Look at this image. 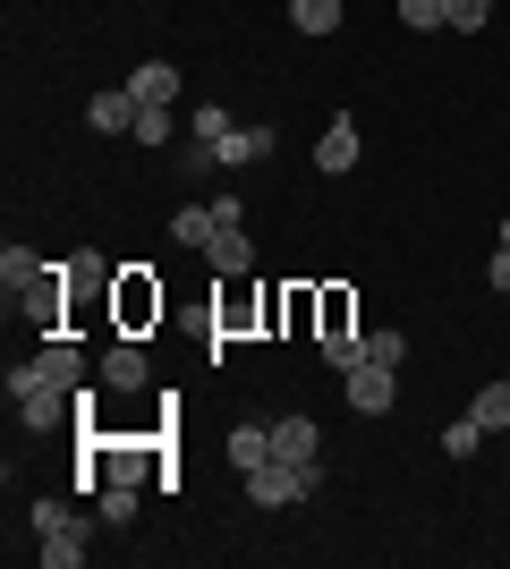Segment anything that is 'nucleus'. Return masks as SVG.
Masks as SVG:
<instances>
[{"instance_id":"5","label":"nucleus","mask_w":510,"mask_h":569,"mask_svg":"<svg viewBox=\"0 0 510 569\" xmlns=\"http://www.w3.org/2000/svg\"><path fill=\"white\" fill-rule=\"evenodd\" d=\"M204 263H213L221 281H247V272H256V238H247V221H221L213 247H204Z\"/></svg>"},{"instance_id":"26","label":"nucleus","mask_w":510,"mask_h":569,"mask_svg":"<svg viewBox=\"0 0 510 569\" xmlns=\"http://www.w3.org/2000/svg\"><path fill=\"white\" fill-rule=\"evenodd\" d=\"M486 18H493V0H451V26H460V34H477Z\"/></svg>"},{"instance_id":"11","label":"nucleus","mask_w":510,"mask_h":569,"mask_svg":"<svg viewBox=\"0 0 510 569\" xmlns=\"http://www.w3.org/2000/svg\"><path fill=\"white\" fill-rule=\"evenodd\" d=\"M128 94L137 102H179V69H170V60H146V69H128Z\"/></svg>"},{"instance_id":"20","label":"nucleus","mask_w":510,"mask_h":569,"mask_svg":"<svg viewBox=\"0 0 510 569\" xmlns=\"http://www.w3.org/2000/svg\"><path fill=\"white\" fill-rule=\"evenodd\" d=\"M400 26H409V34H442V26H451V0H400Z\"/></svg>"},{"instance_id":"14","label":"nucleus","mask_w":510,"mask_h":569,"mask_svg":"<svg viewBox=\"0 0 510 569\" xmlns=\"http://www.w3.org/2000/svg\"><path fill=\"white\" fill-rule=\"evenodd\" d=\"M213 230H221L213 204H179V213H170V238H179V247H213Z\"/></svg>"},{"instance_id":"3","label":"nucleus","mask_w":510,"mask_h":569,"mask_svg":"<svg viewBox=\"0 0 510 569\" xmlns=\"http://www.w3.org/2000/svg\"><path fill=\"white\" fill-rule=\"evenodd\" d=\"M34 536H43V561L51 569H77V561H86V519H77L69 501H34Z\"/></svg>"},{"instance_id":"9","label":"nucleus","mask_w":510,"mask_h":569,"mask_svg":"<svg viewBox=\"0 0 510 569\" xmlns=\"http://www.w3.org/2000/svg\"><path fill=\"white\" fill-rule=\"evenodd\" d=\"M51 272H60V263H43L34 247H18V238L0 247V281H9V298H18V289H34V281H51Z\"/></svg>"},{"instance_id":"12","label":"nucleus","mask_w":510,"mask_h":569,"mask_svg":"<svg viewBox=\"0 0 510 569\" xmlns=\"http://www.w3.org/2000/svg\"><path fill=\"white\" fill-rule=\"evenodd\" d=\"M272 144H281V137H272V128H264V119H239V137H230V144H221V170H230V162H264V153H272Z\"/></svg>"},{"instance_id":"13","label":"nucleus","mask_w":510,"mask_h":569,"mask_svg":"<svg viewBox=\"0 0 510 569\" xmlns=\"http://www.w3.org/2000/svg\"><path fill=\"white\" fill-rule=\"evenodd\" d=\"M188 137H196V144H204V153H213V162H221V144L239 137V119L221 111V102H204V111H196V119H188Z\"/></svg>"},{"instance_id":"17","label":"nucleus","mask_w":510,"mask_h":569,"mask_svg":"<svg viewBox=\"0 0 510 569\" xmlns=\"http://www.w3.org/2000/svg\"><path fill=\"white\" fill-rule=\"evenodd\" d=\"M468 417H477L486 433H510V382H486V391L468 400Z\"/></svg>"},{"instance_id":"6","label":"nucleus","mask_w":510,"mask_h":569,"mask_svg":"<svg viewBox=\"0 0 510 569\" xmlns=\"http://www.w3.org/2000/svg\"><path fill=\"white\" fill-rule=\"evenodd\" d=\"M272 459H290V468H316L323 459V433H316V417H281V426H272Z\"/></svg>"},{"instance_id":"24","label":"nucleus","mask_w":510,"mask_h":569,"mask_svg":"<svg viewBox=\"0 0 510 569\" xmlns=\"http://www.w3.org/2000/svg\"><path fill=\"white\" fill-rule=\"evenodd\" d=\"M323 357L349 375V366H366V340H358V332H323Z\"/></svg>"},{"instance_id":"18","label":"nucleus","mask_w":510,"mask_h":569,"mask_svg":"<svg viewBox=\"0 0 510 569\" xmlns=\"http://www.w3.org/2000/svg\"><path fill=\"white\" fill-rule=\"evenodd\" d=\"M94 510H102V527H128V519H137V485H128V476H111V485L94 493Z\"/></svg>"},{"instance_id":"23","label":"nucleus","mask_w":510,"mask_h":569,"mask_svg":"<svg viewBox=\"0 0 510 569\" xmlns=\"http://www.w3.org/2000/svg\"><path fill=\"white\" fill-rule=\"evenodd\" d=\"M366 357L374 366H409V332H366Z\"/></svg>"},{"instance_id":"27","label":"nucleus","mask_w":510,"mask_h":569,"mask_svg":"<svg viewBox=\"0 0 510 569\" xmlns=\"http://www.w3.org/2000/svg\"><path fill=\"white\" fill-rule=\"evenodd\" d=\"M486 281H493V289H502V298H510V247H493V263H486Z\"/></svg>"},{"instance_id":"4","label":"nucleus","mask_w":510,"mask_h":569,"mask_svg":"<svg viewBox=\"0 0 510 569\" xmlns=\"http://www.w3.org/2000/svg\"><path fill=\"white\" fill-rule=\"evenodd\" d=\"M349 408H358V417H391V408H400V366H374V357H366V366H349Z\"/></svg>"},{"instance_id":"21","label":"nucleus","mask_w":510,"mask_h":569,"mask_svg":"<svg viewBox=\"0 0 510 569\" xmlns=\"http://www.w3.org/2000/svg\"><path fill=\"white\" fill-rule=\"evenodd\" d=\"M477 442H486V426H477V417L442 426V459H477Z\"/></svg>"},{"instance_id":"16","label":"nucleus","mask_w":510,"mask_h":569,"mask_svg":"<svg viewBox=\"0 0 510 569\" xmlns=\"http://www.w3.org/2000/svg\"><path fill=\"white\" fill-rule=\"evenodd\" d=\"M264 459H272V426H239V433H230V468H264Z\"/></svg>"},{"instance_id":"28","label":"nucleus","mask_w":510,"mask_h":569,"mask_svg":"<svg viewBox=\"0 0 510 569\" xmlns=\"http://www.w3.org/2000/svg\"><path fill=\"white\" fill-rule=\"evenodd\" d=\"M502 247H510V213H502Z\"/></svg>"},{"instance_id":"25","label":"nucleus","mask_w":510,"mask_h":569,"mask_svg":"<svg viewBox=\"0 0 510 569\" xmlns=\"http://www.w3.org/2000/svg\"><path fill=\"white\" fill-rule=\"evenodd\" d=\"M323 332H358L349 323V289H323Z\"/></svg>"},{"instance_id":"29","label":"nucleus","mask_w":510,"mask_h":569,"mask_svg":"<svg viewBox=\"0 0 510 569\" xmlns=\"http://www.w3.org/2000/svg\"><path fill=\"white\" fill-rule=\"evenodd\" d=\"M502 442H510V433H502Z\"/></svg>"},{"instance_id":"8","label":"nucleus","mask_w":510,"mask_h":569,"mask_svg":"<svg viewBox=\"0 0 510 569\" xmlns=\"http://www.w3.org/2000/svg\"><path fill=\"white\" fill-rule=\"evenodd\" d=\"M137 111H146V102L128 94V86H111V94H94V102H86V119H94L102 137H128V128H137Z\"/></svg>"},{"instance_id":"2","label":"nucleus","mask_w":510,"mask_h":569,"mask_svg":"<svg viewBox=\"0 0 510 569\" xmlns=\"http://www.w3.org/2000/svg\"><path fill=\"white\" fill-rule=\"evenodd\" d=\"M323 476L316 468H290V459H264V468H247V501L256 510H298V501H316Z\"/></svg>"},{"instance_id":"1","label":"nucleus","mask_w":510,"mask_h":569,"mask_svg":"<svg viewBox=\"0 0 510 569\" xmlns=\"http://www.w3.org/2000/svg\"><path fill=\"white\" fill-rule=\"evenodd\" d=\"M9 400H18V426L26 433H51L77 408V391H69V382H51L34 357H18V366H9Z\"/></svg>"},{"instance_id":"22","label":"nucleus","mask_w":510,"mask_h":569,"mask_svg":"<svg viewBox=\"0 0 510 569\" xmlns=\"http://www.w3.org/2000/svg\"><path fill=\"white\" fill-rule=\"evenodd\" d=\"M128 137H137V144H162V137H179V128H170V102H146V111H137V128H128Z\"/></svg>"},{"instance_id":"15","label":"nucleus","mask_w":510,"mask_h":569,"mask_svg":"<svg viewBox=\"0 0 510 569\" xmlns=\"http://www.w3.org/2000/svg\"><path fill=\"white\" fill-rule=\"evenodd\" d=\"M153 315H162V289H153V281H120V323H128V332L153 323Z\"/></svg>"},{"instance_id":"10","label":"nucleus","mask_w":510,"mask_h":569,"mask_svg":"<svg viewBox=\"0 0 510 569\" xmlns=\"http://www.w3.org/2000/svg\"><path fill=\"white\" fill-rule=\"evenodd\" d=\"M102 382H111V391H146V349H137V340H111V349H102Z\"/></svg>"},{"instance_id":"7","label":"nucleus","mask_w":510,"mask_h":569,"mask_svg":"<svg viewBox=\"0 0 510 569\" xmlns=\"http://www.w3.org/2000/svg\"><path fill=\"white\" fill-rule=\"evenodd\" d=\"M316 170L323 179H349V170H358V119H332L316 137Z\"/></svg>"},{"instance_id":"19","label":"nucleus","mask_w":510,"mask_h":569,"mask_svg":"<svg viewBox=\"0 0 510 569\" xmlns=\"http://www.w3.org/2000/svg\"><path fill=\"white\" fill-rule=\"evenodd\" d=\"M298 34H340V0H290Z\"/></svg>"}]
</instances>
